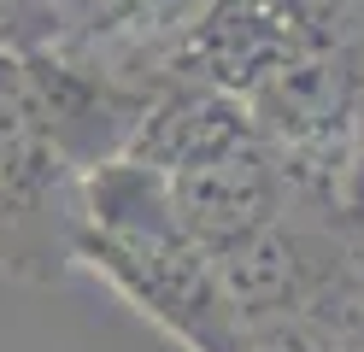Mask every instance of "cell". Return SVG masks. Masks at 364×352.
<instances>
[{
  "mask_svg": "<svg viewBox=\"0 0 364 352\" xmlns=\"http://www.w3.org/2000/svg\"><path fill=\"white\" fill-rule=\"evenodd\" d=\"M77 171L41 135L18 65L0 59V270L48 282L71 265Z\"/></svg>",
  "mask_w": 364,
  "mask_h": 352,
  "instance_id": "6da1fadb",
  "label": "cell"
},
{
  "mask_svg": "<svg viewBox=\"0 0 364 352\" xmlns=\"http://www.w3.org/2000/svg\"><path fill=\"white\" fill-rule=\"evenodd\" d=\"M71 258L88 265L106 288H118L147 323H159L176 346L188 352H235L241 317L223 299L212 252L194 247L188 235L176 241H147V247H118L100 235H71Z\"/></svg>",
  "mask_w": 364,
  "mask_h": 352,
  "instance_id": "7a4b0ae2",
  "label": "cell"
},
{
  "mask_svg": "<svg viewBox=\"0 0 364 352\" xmlns=\"http://www.w3.org/2000/svg\"><path fill=\"white\" fill-rule=\"evenodd\" d=\"M311 12L300 0H212L206 12L188 23V65L194 82H212L223 94H253L277 77L282 65L311 53Z\"/></svg>",
  "mask_w": 364,
  "mask_h": 352,
  "instance_id": "3957f363",
  "label": "cell"
},
{
  "mask_svg": "<svg viewBox=\"0 0 364 352\" xmlns=\"http://www.w3.org/2000/svg\"><path fill=\"white\" fill-rule=\"evenodd\" d=\"M18 82H24V100L36 112L41 135L59 147V159L77 176L106 164V159H118L129 147L135 124H141V112H147L141 94H124L100 70L65 65V59H48V53H36L18 70Z\"/></svg>",
  "mask_w": 364,
  "mask_h": 352,
  "instance_id": "277c9868",
  "label": "cell"
},
{
  "mask_svg": "<svg viewBox=\"0 0 364 352\" xmlns=\"http://www.w3.org/2000/svg\"><path fill=\"white\" fill-rule=\"evenodd\" d=\"M171 200H176L182 235L194 247L218 252L282 218V171L264 141H247L235 153H218L206 164H194V171L171 176Z\"/></svg>",
  "mask_w": 364,
  "mask_h": 352,
  "instance_id": "5b68a950",
  "label": "cell"
},
{
  "mask_svg": "<svg viewBox=\"0 0 364 352\" xmlns=\"http://www.w3.org/2000/svg\"><path fill=\"white\" fill-rule=\"evenodd\" d=\"M247 141H259V124L247 112L241 94H223L212 82H176L165 94H153L141 124H135L124 159L153 164L159 176H182L194 164H206L218 153H235Z\"/></svg>",
  "mask_w": 364,
  "mask_h": 352,
  "instance_id": "8992f818",
  "label": "cell"
},
{
  "mask_svg": "<svg viewBox=\"0 0 364 352\" xmlns=\"http://www.w3.org/2000/svg\"><path fill=\"white\" fill-rule=\"evenodd\" d=\"M358 94H364V77L353 70V59L329 53V47H311L294 65H282L264 88L247 94V112H253L259 135H270V141L329 147L335 135H353Z\"/></svg>",
  "mask_w": 364,
  "mask_h": 352,
  "instance_id": "52a82bcc",
  "label": "cell"
},
{
  "mask_svg": "<svg viewBox=\"0 0 364 352\" xmlns=\"http://www.w3.org/2000/svg\"><path fill=\"white\" fill-rule=\"evenodd\" d=\"M212 270H218L223 299L235 305L241 329L247 323H270V317H300V305L311 294L306 241L282 218L253 229V235H241V241H230V247H218Z\"/></svg>",
  "mask_w": 364,
  "mask_h": 352,
  "instance_id": "ba28073f",
  "label": "cell"
},
{
  "mask_svg": "<svg viewBox=\"0 0 364 352\" xmlns=\"http://www.w3.org/2000/svg\"><path fill=\"white\" fill-rule=\"evenodd\" d=\"M235 352H323V341L311 335L306 317H270V323H247Z\"/></svg>",
  "mask_w": 364,
  "mask_h": 352,
  "instance_id": "9c48e42d",
  "label": "cell"
},
{
  "mask_svg": "<svg viewBox=\"0 0 364 352\" xmlns=\"http://www.w3.org/2000/svg\"><path fill=\"white\" fill-rule=\"evenodd\" d=\"M194 0H95V23H159V18H176L188 12Z\"/></svg>",
  "mask_w": 364,
  "mask_h": 352,
  "instance_id": "30bf717a",
  "label": "cell"
},
{
  "mask_svg": "<svg viewBox=\"0 0 364 352\" xmlns=\"http://www.w3.org/2000/svg\"><path fill=\"white\" fill-rule=\"evenodd\" d=\"M341 206H347V223L364 235V159L353 153V164H347V182H341Z\"/></svg>",
  "mask_w": 364,
  "mask_h": 352,
  "instance_id": "8fae6325",
  "label": "cell"
},
{
  "mask_svg": "<svg viewBox=\"0 0 364 352\" xmlns=\"http://www.w3.org/2000/svg\"><path fill=\"white\" fill-rule=\"evenodd\" d=\"M353 153L364 159V94H358V117H353Z\"/></svg>",
  "mask_w": 364,
  "mask_h": 352,
  "instance_id": "7c38bea8",
  "label": "cell"
}]
</instances>
